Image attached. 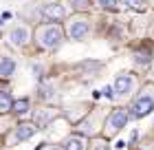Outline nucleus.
<instances>
[{"label": "nucleus", "instance_id": "obj_19", "mask_svg": "<svg viewBox=\"0 0 154 150\" xmlns=\"http://www.w3.org/2000/svg\"><path fill=\"white\" fill-rule=\"evenodd\" d=\"M71 2H73L75 9H88V7H90L88 0H71Z\"/></svg>", "mask_w": 154, "mask_h": 150}, {"label": "nucleus", "instance_id": "obj_1", "mask_svg": "<svg viewBox=\"0 0 154 150\" xmlns=\"http://www.w3.org/2000/svg\"><path fill=\"white\" fill-rule=\"evenodd\" d=\"M35 44L42 49V51H55V49L62 46L64 42V29L60 24H40L35 29Z\"/></svg>", "mask_w": 154, "mask_h": 150}, {"label": "nucleus", "instance_id": "obj_15", "mask_svg": "<svg viewBox=\"0 0 154 150\" xmlns=\"http://www.w3.org/2000/svg\"><path fill=\"white\" fill-rule=\"evenodd\" d=\"M97 7L103 11H119V0H97Z\"/></svg>", "mask_w": 154, "mask_h": 150}, {"label": "nucleus", "instance_id": "obj_12", "mask_svg": "<svg viewBox=\"0 0 154 150\" xmlns=\"http://www.w3.org/2000/svg\"><path fill=\"white\" fill-rule=\"evenodd\" d=\"M29 108H31V102H29L26 97L13 99V104H11V110L16 113V115H26V113H29Z\"/></svg>", "mask_w": 154, "mask_h": 150}, {"label": "nucleus", "instance_id": "obj_22", "mask_svg": "<svg viewBox=\"0 0 154 150\" xmlns=\"http://www.w3.org/2000/svg\"><path fill=\"white\" fill-rule=\"evenodd\" d=\"M152 2H154V0H152Z\"/></svg>", "mask_w": 154, "mask_h": 150}, {"label": "nucleus", "instance_id": "obj_3", "mask_svg": "<svg viewBox=\"0 0 154 150\" xmlns=\"http://www.w3.org/2000/svg\"><path fill=\"white\" fill-rule=\"evenodd\" d=\"M128 113L123 108H115L110 115L106 117V124H103V132H106V137H115L117 132H121L125 124H128Z\"/></svg>", "mask_w": 154, "mask_h": 150}, {"label": "nucleus", "instance_id": "obj_11", "mask_svg": "<svg viewBox=\"0 0 154 150\" xmlns=\"http://www.w3.org/2000/svg\"><path fill=\"white\" fill-rule=\"evenodd\" d=\"M95 117H97V110L93 113V115H88L86 119L79 121V132H82V135H86V137H88V135H93V132L97 130V121H95Z\"/></svg>", "mask_w": 154, "mask_h": 150}, {"label": "nucleus", "instance_id": "obj_4", "mask_svg": "<svg viewBox=\"0 0 154 150\" xmlns=\"http://www.w3.org/2000/svg\"><path fill=\"white\" fill-rule=\"evenodd\" d=\"M152 110H154V95L143 93V95H139L134 102H132L128 117H132V119H143V117H148Z\"/></svg>", "mask_w": 154, "mask_h": 150}, {"label": "nucleus", "instance_id": "obj_16", "mask_svg": "<svg viewBox=\"0 0 154 150\" xmlns=\"http://www.w3.org/2000/svg\"><path fill=\"white\" fill-rule=\"evenodd\" d=\"M125 5L130 7V9H134V11H143L145 7H148V0H123Z\"/></svg>", "mask_w": 154, "mask_h": 150}, {"label": "nucleus", "instance_id": "obj_13", "mask_svg": "<svg viewBox=\"0 0 154 150\" xmlns=\"http://www.w3.org/2000/svg\"><path fill=\"white\" fill-rule=\"evenodd\" d=\"M11 104H13V95L9 91H0V113L11 110Z\"/></svg>", "mask_w": 154, "mask_h": 150}, {"label": "nucleus", "instance_id": "obj_9", "mask_svg": "<svg viewBox=\"0 0 154 150\" xmlns=\"http://www.w3.org/2000/svg\"><path fill=\"white\" fill-rule=\"evenodd\" d=\"M16 73V60L11 55H0V77H11Z\"/></svg>", "mask_w": 154, "mask_h": 150}, {"label": "nucleus", "instance_id": "obj_14", "mask_svg": "<svg viewBox=\"0 0 154 150\" xmlns=\"http://www.w3.org/2000/svg\"><path fill=\"white\" fill-rule=\"evenodd\" d=\"M132 60H134V64H139V66H148V64L152 62V55L145 53V51H137Z\"/></svg>", "mask_w": 154, "mask_h": 150}, {"label": "nucleus", "instance_id": "obj_17", "mask_svg": "<svg viewBox=\"0 0 154 150\" xmlns=\"http://www.w3.org/2000/svg\"><path fill=\"white\" fill-rule=\"evenodd\" d=\"M88 150H110L108 144H106V139H95L93 144L88 146Z\"/></svg>", "mask_w": 154, "mask_h": 150}, {"label": "nucleus", "instance_id": "obj_6", "mask_svg": "<svg viewBox=\"0 0 154 150\" xmlns=\"http://www.w3.org/2000/svg\"><path fill=\"white\" fill-rule=\"evenodd\" d=\"M134 86H137V82H134V77H132L130 73H119V75L115 77L112 91H115V95L125 97V95H130V93L134 91Z\"/></svg>", "mask_w": 154, "mask_h": 150}, {"label": "nucleus", "instance_id": "obj_18", "mask_svg": "<svg viewBox=\"0 0 154 150\" xmlns=\"http://www.w3.org/2000/svg\"><path fill=\"white\" fill-rule=\"evenodd\" d=\"M40 95H42V99H55V93H53V88H51V86H44Z\"/></svg>", "mask_w": 154, "mask_h": 150}, {"label": "nucleus", "instance_id": "obj_2", "mask_svg": "<svg viewBox=\"0 0 154 150\" xmlns=\"http://www.w3.org/2000/svg\"><path fill=\"white\" fill-rule=\"evenodd\" d=\"M66 35L75 42H82L90 35V18L86 13H75L66 22Z\"/></svg>", "mask_w": 154, "mask_h": 150}, {"label": "nucleus", "instance_id": "obj_20", "mask_svg": "<svg viewBox=\"0 0 154 150\" xmlns=\"http://www.w3.org/2000/svg\"><path fill=\"white\" fill-rule=\"evenodd\" d=\"M40 150H64V148H60V146H42Z\"/></svg>", "mask_w": 154, "mask_h": 150}, {"label": "nucleus", "instance_id": "obj_8", "mask_svg": "<svg viewBox=\"0 0 154 150\" xmlns=\"http://www.w3.org/2000/svg\"><path fill=\"white\" fill-rule=\"evenodd\" d=\"M42 16L53 20V22H60V20H64L68 16V9H66V5H62V2H51V5L42 7Z\"/></svg>", "mask_w": 154, "mask_h": 150}, {"label": "nucleus", "instance_id": "obj_5", "mask_svg": "<svg viewBox=\"0 0 154 150\" xmlns=\"http://www.w3.org/2000/svg\"><path fill=\"white\" fill-rule=\"evenodd\" d=\"M29 40H31V31H29V27H24V24L11 27L9 35H7V44L13 46V49H22V46H26V44H29Z\"/></svg>", "mask_w": 154, "mask_h": 150}, {"label": "nucleus", "instance_id": "obj_21", "mask_svg": "<svg viewBox=\"0 0 154 150\" xmlns=\"http://www.w3.org/2000/svg\"><path fill=\"white\" fill-rule=\"evenodd\" d=\"M0 24H2V20H0Z\"/></svg>", "mask_w": 154, "mask_h": 150}, {"label": "nucleus", "instance_id": "obj_10", "mask_svg": "<svg viewBox=\"0 0 154 150\" xmlns=\"http://www.w3.org/2000/svg\"><path fill=\"white\" fill-rule=\"evenodd\" d=\"M64 150H88L86 137H82V135H71V137L64 141Z\"/></svg>", "mask_w": 154, "mask_h": 150}, {"label": "nucleus", "instance_id": "obj_7", "mask_svg": "<svg viewBox=\"0 0 154 150\" xmlns=\"http://www.w3.org/2000/svg\"><path fill=\"white\" fill-rule=\"evenodd\" d=\"M40 128L33 124V121H22V124H18L13 128V135H11V144H20V141H26L31 139L33 135H35Z\"/></svg>", "mask_w": 154, "mask_h": 150}]
</instances>
